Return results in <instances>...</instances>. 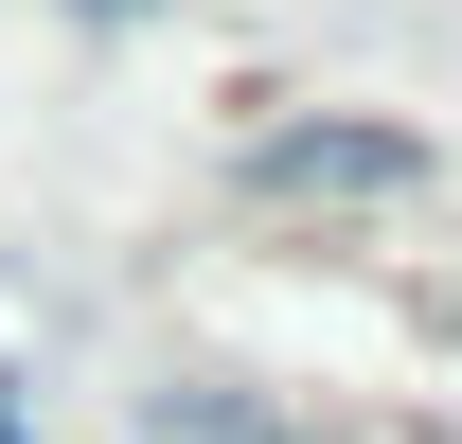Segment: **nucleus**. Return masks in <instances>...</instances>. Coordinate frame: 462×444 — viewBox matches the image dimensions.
Instances as JSON below:
<instances>
[{"mask_svg": "<svg viewBox=\"0 0 462 444\" xmlns=\"http://www.w3.org/2000/svg\"><path fill=\"white\" fill-rule=\"evenodd\" d=\"M249 178H267V196H409L427 143H409V125H285Z\"/></svg>", "mask_w": 462, "mask_h": 444, "instance_id": "nucleus-1", "label": "nucleus"}, {"mask_svg": "<svg viewBox=\"0 0 462 444\" xmlns=\"http://www.w3.org/2000/svg\"><path fill=\"white\" fill-rule=\"evenodd\" d=\"M89 18H125V0H89Z\"/></svg>", "mask_w": 462, "mask_h": 444, "instance_id": "nucleus-2", "label": "nucleus"}]
</instances>
